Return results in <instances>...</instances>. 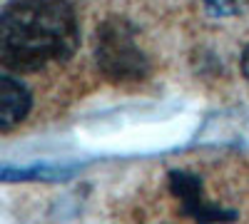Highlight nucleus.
<instances>
[{"instance_id": "obj_1", "label": "nucleus", "mask_w": 249, "mask_h": 224, "mask_svg": "<svg viewBox=\"0 0 249 224\" xmlns=\"http://www.w3.org/2000/svg\"><path fill=\"white\" fill-rule=\"evenodd\" d=\"M80 43V25L68 0H10L0 13V63L35 72L65 63Z\"/></svg>"}, {"instance_id": "obj_6", "label": "nucleus", "mask_w": 249, "mask_h": 224, "mask_svg": "<svg viewBox=\"0 0 249 224\" xmlns=\"http://www.w3.org/2000/svg\"><path fill=\"white\" fill-rule=\"evenodd\" d=\"M204 5L210 13L227 17V15H237V13L249 10V0H204Z\"/></svg>"}, {"instance_id": "obj_3", "label": "nucleus", "mask_w": 249, "mask_h": 224, "mask_svg": "<svg viewBox=\"0 0 249 224\" xmlns=\"http://www.w3.org/2000/svg\"><path fill=\"white\" fill-rule=\"evenodd\" d=\"M170 192L179 199L182 212L199 224H224L237 219V212L214 205L204 194V185L195 172H187V170L170 172Z\"/></svg>"}, {"instance_id": "obj_4", "label": "nucleus", "mask_w": 249, "mask_h": 224, "mask_svg": "<svg viewBox=\"0 0 249 224\" xmlns=\"http://www.w3.org/2000/svg\"><path fill=\"white\" fill-rule=\"evenodd\" d=\"M33 107L30 90L13 75L0 77V130L8 132L20 125Z\"/></svg>"}, {"instance_id": "obj_2", "label": "nucleus", "mask_w": 249, "mask_h": 224, "mask_svg": "<svg viewBox=\"0 0 249 224\" xmlns=\"http://www.w3.org/2000/svg\"><path fill=\"white\" fill-rule=\"evenodd\" d=\"M95 63L112 83H137L150 75V57L137 43V30L127 17L110 15L95 30Z\"/></svg>"}, {"instance_id": "obj_7", "label": "nucleus", "mask_w": 249, "mask_h": 224, "mask_svg": "<svg viewBox=\"0 0 249 224\" xmlns=\"http://www.w3.org/2000/svg\"><path fill=\"white\" fill-rule=\"evenodd\" d=\"M239 65H242V72H244V77L249 80V45L242 50V57H239Z\"/></svg>"}, {"instance_id": "obj_5", "label": "nucleus", "mask_w": 249, "mask_h": 224, "mask_svg": "<svg viewBox=\"0 0 249 224\" xmlns=\"http://www.w3.org/2000/svg\"><path fill=\"white\" fill-rule=\"evenodd\" d=\"M72 167H53V165H35V167H3V179H68Z\"/></svg>"}]
</instances>
